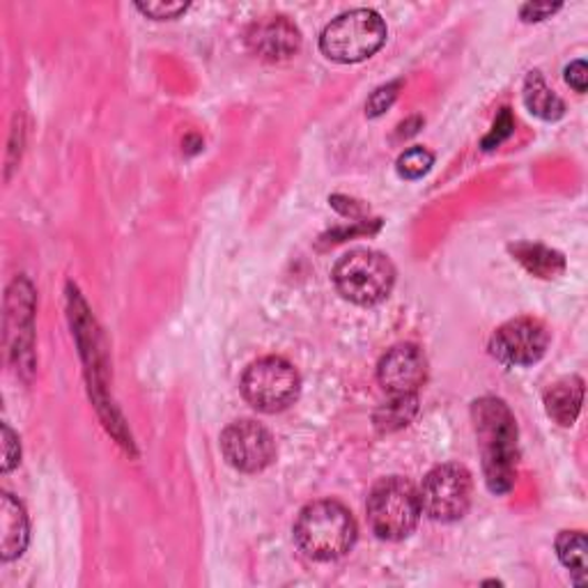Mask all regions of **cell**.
<instances>
[{
	"instance_id": "cell-1",
	"label": "cell",
	"mask_w": 588,
	"mask_h": 588,
	"mask_svg": "<svg viewBox=\"0 0 588 588\" xmlns=\"http://www.w3.org/2000/svg\"><path fill=\"white\" fill-rule=\"evenodd\" d=\"M474 423L485 483L494 494H506L517 476V426L513 411L504 400L481 398L474 402Z\"/></svg>"
},
{
	"instance_id": "cell-2",
	"label": "cell",
	"mask_w": 588,
	"mask_h": 588,
	"mask_svg": "<svg viewBox=\"0 0 588 588\" xmlns=\"http://www.w3.org/2000/svg\"><path fill=\"white\" fill-rule=\"evenodd\" d=\"M294 540L315 561H334L357 543V522L351 513L332 498L308 504L294 522Z\"/></svg>"
},
{
	"instance_id": "cell-3",
	"label": "cell",
	"mask_w": 588,
	"mask_h": 588,
	"mask_svg": "<svg viewBox=\"0 0 588 588\" xmlns=\"http://www.w3.org/2000/svg\"><path fill=\"white\" fill-rule=\"evenodd\" d=\"M387 42V23L375 10H349L336 17L319 38V49L334 63H361Z\"/></svg>"
},
{
	"instance_id": "cell-4",
	"label": "cell",
	"mask_w": 588,
	"mask_h": 588,
	"mask_svg": "<svg viewBox=\"0 0 588 588\" xmlns=\"http://www.w3.org/2000/svg\"><path fill=\"white\" fill-rule=\"evenodd\" d=\"M366 513L377 538L402 540L414 532L423 515L419 490L400 476L381 479L368 494Z\"/></svg>"
},
{
	"instance_id": "cell-5",
	"label": "cell",
	"mask_w": 588,
	"mask_h": 588,
	"mask_svg": "<svg viewBox=\"0 0 588 588\" xmlns=\"http://www.w3.org/2000/svg\"><path fill=\"white\" fill-rule=\"evenodd\" d=\"M334 283L347 302L372 306L385 302L391 294L396 270L387 255L370 249H357L338 260Z\"/></svg>"
},
{
	"instance_id": "cell-6",
	"label": "cell",
	"mask_w": 588,
	"mask_h": 588,
	"mask_svg": "<svg viewBox=\"0 0 588 588\" xmlns=\"http://www.w3.org/2000/svg\"><path fill=\"white\" fill-rule=\"evenodd\" d=\"M302 377L287 359L283 357H264L253 361L242 377V393L246 402L264 411L276 414L287 409L300 398Z\"/></svg>"
},
{
	"instance_id": "cell-7",
	"label": "cell",
	"mask_w": 588,
	"mask_h": 588,
	"mask_svg": "<svg viewBox=\"0 0 588 588\" xmlns=\"http://www.w3.org/2000/svg\"><path fill=\"white\" fill-rule=\"evenodd\" d=\"M472 474L460 464H439L419 490L421 511L434 522L462 519L472 506Z\"/></svg>"
},
{
	"instance_id": "cell-8",
	"label": "cell",
	"mask_w": 588,
	"mask_h": 588,
	"mask_svg": "<svg viewBox=\"0 0 588 588\" xmlns=\"http://www.w3.org/2000/svg\"><path fill=\"white\" fill-rule=\"evenodd\" d=\"M221 451L238 472L258 474L274 462L276 441L267 428L255 421H234L221 434Z\"/></svg>"
},
{
	"instance_id": "cell-9",
	"label": "cell",
	"mask_w": 588,
	"mask_h": 588,
	"mask_svg": "<svg viewBox=\"0 0 588 588\" xmlns=\"http://www.w3.org/2000/svg\"><path fill=\"white\" fill-rule=\"evenodd\" d=\"M549 347V334L543 322L534 317H517L498 327L492 336V355L506 366H534Z\"/></svg>"
},
{
	"instance_id": "cell-10",
	"label": "cell",
	"mask_w": 588,
	"mask_h": 588,
	"mask_svg": "<svg viewBox=\"0 0 588 588\" xmlns=\"http://www.w3.org/2000/svg\"><path fill=\"white\" fill-rule=\"evenodd\" d=\"M379 385L391 398H407L417 396L419 389L426 385L428 377V361L423 351L417 345H396L377 366Z\"/></svg>"
},
{
	"instance_id": "cell-11",
	"label": "cell",
	"mask_w": 588,
	"mask_h": 588,
	"mask_svg": "<svg viewBox=\"0 0 588 588\" xmlns=\"http://www.w3.org/2000/svg\"><path fill=\"white\" fill-rule=\"evenodd\" d=\"M246 42L264 61H285L302 49V33L285 17H267L249 28Z\"/></svg>"
},
{
	"instance_id": "cell-12",
	"label": "cell",
	"mask_w": 588,
	"mask_h": 588,
	"mask_svg": "<svg viewBox=\"0 0 588 588\" xmlns=\"http://www.w3.org/2000/svg\"><path fill=\"white\" fill-rule=\"evenodd\" d=\"M28 545V515L12 494L0 496V549L3 561L21 556Z\"/></svg>"
},
{
	"instance_id": "cell-13",
	"label": "cell",
	"mask_w": 588,
	"mask_h": 588,
	"mask_svg": "<svg viewBox=\"0 0 588 588\" xmlns=\"http://www.w3.org/2000/svg\"><path fill=\"white\" fill-rule=\"evenodd\" d=\"M584 400V381L579 377H568L556 381V385L545 393V409L547 417L558 426H573L581 411Z\"/></svg>"
},
{
	"instance_id": "cell-14",
	"label": "cell",
	"mask_w": 588,
	"mask_h": 588,
	"mask_svg": "<svg viewBox=\"0 0 588 588\" xmlns=\"http://www.w3.org/2000/svg\"><path fill=\"white\" fill-rule=\"evenodd\" d=\"M524 104L536 117H543V120H558V117L566 113L561 97L549 91L545 78L538 72H532L526 78Z\"/></svg>"
},
{
	"instance_id": "cell-15",
	"label": "cell",
	"mask_w": 588,
	"mask_h": 588,
	"mask_svg": "<svg viewBox=\"0 0 588 588\" xmlns=\"http://www.w3.org/2000/svg\"><path fill=\"white\" fill-rule=\"evenodd\" d=\"M513 253L528 272L538 274L543 279H554L556 274H561L566 270L561 253L538 246V244H519L513 249Z\"/></svg>"
},
{
	"instance_id": "cell-16",
	"label": "cell",
	"mask_w": 588,
	"mask_h": 588,
	"mask_svg": "<svg viewBox=\"0 0 588 588\" xmlns=\"http://www.w3.org/2000/svg\"><path fill=\"white\" fill-rule=\"evenodd\" d=\"M586 536L581 532H561L556 538V554L561 558V564L575 575L577 584L584 581L586 575Z\"/></svg>"
},
{
	"instance_id": "cell-17",
	"label": "cell",
	"mask_w": 588,
	"mask_h": 588,
	"mask_svg": "<svg viewBox=\"0 0 588 588\" xmlns=\"http://www.w3.org/2000/svg\"><path fill=\"white\" fill-rule=\"evenodd\" d=\"M417 407H419V398L417 396L391 398L389 402L381 405L379 411L375 414L377 430L391 432V430H398V428L407 426L411 419H414Z\"/></svg>"
},
{
	"instance_id": "cell-18",
	"label": "cell",
	"mask_w": 588,
	"mask_h": 588,
	"mask_svg": "<svg viewBox=\"0 0 588 588\" xmlns=\"http://www.w3.org/2000/svg\"><path fill=\"white\" fill-rule=\"evenodd\" d=\"M432 164H434V157L432 153L426 150V147H411V150L398 157V172L405 180H419L432 168Z\"/></svg>"
},
{
	"instance_id": "cell-19",
	"label": "cell",
	"mask_w": 588,
	"mask_h": 588,
	"mask_svg": "<svg viewBox=\"0 0 588 588\" xmlns=\"http://www.w3.org/2000/svg\"><path fill=\"white\" fill-rule=\"evenodd\" d=\"M136 8L155 21H168L178 19L189 10L187 3H172V0H150V3H136Z\"/></svg>"
},
{
	"instance_id": "cell-20",
	"label": "cell",
	"mask_w": 588,
	"mask_h": 588,
	"mask_svg": "<svg viewBox=\"0 0 588 588\" xmlns=\"http://www.w3.org/2000/svg\"><path fill=\"white\" fill-rule=\"evenodd\" d=\"M398 97V83H391V85H381L377 87V91L370 95L366 108H368V115L370 117H377L385 113Z\"/></svg>"
},
{
	"instance_id": "cell-21",
	"label": "cell",
	"mask_w": 588,
	"mask_h": 588,
	"mask_svg": "<svg viewBox=\"0 0 588 588\" xmlns=\"http://www.w3.org/2000/svg\"><path fill=\"white\" fill-rule=\"evenodd\" d=\"M21 449H19V439L10 430V426H3V472H10V469L19 462Z\"/></svg>"
},
{
	"instance_id": "cell-22",
	"label": "cell",
	"mask_w": 588,
	"mask_h": 588,
	"mask_svg": "<svg viewBox=\"0 0 588 588\" xmlns=\"http://www.w3.org/2000/svg\"><path fill=\"white\" fill-rule=\"evenodd\" d=\"M556 10H561V6H558V3H526L524 8H522V19L524 21H543V19H547V17H552Z\"/></svg>"
},
{
	"instance_id": "cell-23",
	"label": "cell",
	"mask_w": 588,
	"mask_h": 588,
	"mask_svg": "<svg viewBox=\"0 0 588 588\" xmlns=\"http://www.w3.org/2000/svg\"><path fill=\"white\" fill-rule=\"evenodd\" d=\"M566 81L570 87H575L577 93H586V81H588V67L584 61H575L566 67Z\"/></svg>"
}]
</instances>
